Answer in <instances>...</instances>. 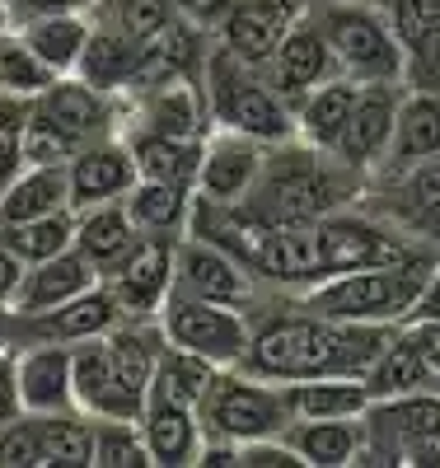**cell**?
Returning <instances> with one entry per match:
<instances>
[{
    "label": "cell",
    "mask_w": 440,
    "mask_h": 468,
    "mask_svg": "<svg viewBox=\"0 0 440 468\" xmlns=\"http://www.w3.org/2000/svg\"><path fill=\"white\" fill-rule=\"evenodd\" d=\"M393 328L380 324H342L324 319L314 309L300 304V295L286 309L253 319V337L244 351V370L291 384V379H314V375H356L366 379L370 366L380 361V351Z\"/></svg>",
    "instance_id": "6da1fadb"
},
{
    "label": "cell",
    "mask_w": 440,
    "mask_h": 468,
    "mask_svg": "<svg viewBox=\"0 0 440 468\" xmlns=\"http://www.w3.org/2000/svg\"><path fill=\"white\" fill-rule=\"evenodd\" d=\"M366 187L370 178L361 169H351L324 145H309L305 136H291L282 145H267L263 174L249 192L244 211L276 225H309L338 207L361 202Z\"/></svg>",
    "instance_id": "7a4b0ae2"
},
{
    "label": "cell",
    "mask_w": 440,
    "mask_h": 468,
    "mask_svg": "<svg viewBox=\"0 0 440 468\" xmlns=\"http://www.w3.org/2000/svg\"><path fill=\"white\" fill-rule=\"evenodd\" d=\"M440 258L426 262H393V267H361V271H342L328 277L300 295L305 309L324 319H342V324H380V328H398L417 314V300L431 282Z\"/></svg>",
    "instance_id": "3957f363"
},
{
    "label": "cell",
    "mask_w": 440,
    "mask_h": 468,
    "mask_svg": "<svg viewBox=\"0 0 440 468\" xmlns=\"http://www.w3.org/2000/svg\"><path fill=\"white\" fill-rule=\"evenodd\" d=\"M202 94H207V112L211 127H230L258 136L267 145H282L291 136H300L295 127V108L272 90L267 70L249 66L244 57H234L230 48H211L207 66H202Z\"/></svg>",
    "instance_id": "277c9868"
},
{
    "label": "cell",
    "mask_w": 440,
    "mask_h": 468,
    "mask_svg": "<svg viewBox=\"0 0 440 468\" xmlns=\"http://www.w3.org/2000/svg\"><path fill=\"white\" fill-rule=\"evenodd\" d=\"M314 253H318V282L342 277L361 267H393V262H426L440 258V249H426L393 229L384 216H375L366 202L338 207L314 220Z\"/></svg>",
    "instance_id": "5b68a950"
},
{
    "label": "cell",
    "mask_w": 440,
    "mask_h": 468,
    "mask_svg": "<svg viewBox=\"0 0 440 468\" xmlns=\"http://www.w3.org/2000/svg\"><path fill=\"white\" fill-rule=\"evenodd\" d=\"M356 463H440V388L375 399L361 417Z\"/></svg>",
    "instance_id": "8992f818"
},
{
    "label": "cell",
    "mask_w": 440,
    "mask_h": 468,
    "mask_svg": "<svg viewBox=\"0 0 440 468\" xmlns=\"http://www.w3.org/2000/svg\"><path fill=\"white\" fill-rule=\"evenodd\" d=\"M328 48L351 80H403V48L370 0H309Z\"/></svg>",
    "instance_id": "52a82bcc"
},
{
    "label": "cell",
    "mask_w": 440,
    "mask_h": 468,
    "mask_svg": "<svg viewBox=\"0 0 440 468\" xmlns=\"http://www.w3.org/2000/svg\"><path fill=\"white\" fill-rule=\"evenodd\" d=\"M202 426L230 441H263V436H282L291 426V403H286V384L263 379L244 366H220L211 379L207 399H202Z\"/></svg>",
    "instance_id": "ba28073f"
},
{
    "label": "cell",
    "mask_w": 440,
    "mask_h": 468,
    "mask_svg": "<svg viewBox=\"0 0 440 468\" xmlns=\"http://www.w3.org/2000/svg\"><path fill=\"white\" fill-rule=\"evenodd\" d=\"M159 328H165V337L174 346L197 351V356H207L211 366H239L249 351V337H253L249 309L202 300V295H188V291L169 295L165 314H159Z\"/></svg>",
    "instance_id": "9c48e42d"
},
{
    "label": "cell",
    "mask_w": 440,
    "mask_h": 468,
    "mask_svg": "<svg viewBox=\"0 0 440 468\" xmlns=\"http://www.w3.org/2000/svg\"><path fill=\"white\" fill-rule=\"evenodd\" d=\"M361 202L393 229H403L408 239L440 249V154L393 174H375Z\"/></svg>",
    "instance_id": "30bf717a"
},
{
    "label": "cell",
    "mask_w": 440,
    "mask_h": 468,
    "mask_svg": "<svg viewBox=\"0 0 440 468\" xmlns=\"http://www.w3.org/2000/svg\"><path fill=\"white\" fill-rule=\"evenodd\" d=\"M174 291L202 295V300H220V304H239L253 309L263 300V282L253 277V267L230 253L225 244H216L211 234L188 229L178 239V267H174Z\"/></svg>",
    "instance_id": "8fae6325"
},
{
    "label": "cell",
    "mask_w": 440,
    "mask_h": 468,
    "mask_svg": "<svg viewBox=\"0 0 440 468\" xmlns=\"http://www.w3.org/2000/svg\"><path fill=\"white\" fill-rule=\"evenodd\" d=\"M174 267H178V239L141 234V244L108 271V291L123 304V319H159L174 295Z\"/></svg>",
    "instance_id": "7c38bea8"
},
{
    "label": "cell",
    "mask_w": 440,
    "mask_h": 468,
    "mask_svg": "<svg viewBox=\"0 0 440 468\" xmlns=\"http://www.w3.org/2000/svg\"><path fill=\"white\" fill-rule=\"evenodd\" d=\"M263 70H267L272 90L282 94L291 108H300L318 85H328V80H338V75H342V66H338V57L328 48V37H324V28H318V19H314V5L291 24V33L282 37V48L272 52V61Z\"/></svg>",
    "instance_id": "4fadbf2b"
},
{
    "label": "cell",
    "mask_w": 440,
    "mask_h": 468,
    "mask_svg": "<svg viewBox=\"0 0 440 468\" xmlns=\"http://www.w3.org/2000/svg\"><path fill=\"white\" fill-rule=\"evenodd\" d=\"M123 324V304L108 291V282H99L94 291L75 295L48 314H10V346H28V342H61L75 346L85 337H103Z\"/></svg>",
    "instance_id": "5bb4252c"
},
{
    "label": "cell",
    "mask_w": 440,
    "mask_h": 468,
    "mask_svg": "<svg viewBox=\"0 0 440 468\" xmlns=\"http://www.w3.org/2000/svg\"><path fill=\"white\" fill-rule=\"evenodd\" d=\"M267 160V141L211 127L207 132V154H202V174H197V202H216V207H244L249 192L263 174Z\"/></svg>",
    "instance_id": "9a60e30c"
},
{
    "label": "cell",
    "mask_w": 440,
    "mask_h": 468,
    "mask_svg": "<svg viewBox=\"0 0 440 468\" xmlns=\"http://www.w3.org/2000/svg\"><path fill=\"white\" fill-rule=\"evenodd\" d=\"M33 112L48 117L52 127H61L75 145H90L103 136H117V117H123V99L94 90L80 75H57V80L33 99Z\"/></svg>",
    "instance_id": "2e32d148"
},
{
    "label": "cell",
    "mask_w": 440,
    "mask_h": 468,
    "mask_svg": "<svg viewBox=\"0 0 440 468\" xmlns=\"http://www.w3.org/2000/svg\"><path fill=\"white\" fill-rule=\"evenodd\" d=\"M403 90H408L403 80H366L361 85V99H356L347 127L333 145L338 160H347L351 169L375 178V169L384 165L389 136H393V117H398V103H403Z\"/></svg>",
    "instance_id": "e0dca14e"
},
{
    "label": "cell",
    "mask_w": 440,
    "mask_h": 468,
    "mask_svg": "<svg viewBox=\"0 0 440 468\" xmlns=\"http://www.w3.org/2000/svg\"><path fill=\"white\" fill-rule=\"evenodd\" d=\"M403 48V85L440 90V0H370Z\"/></svg>",
    "instance_id": "ac0fdd59"
},
{
    "label": "cell",
    "mask_w": 440,
    "mask_h": 468,
    "mask_svg": "<svg viewBox=\"0 0 440 468\" xmlns=\"http://www.w3.org/2000/svg\"><path fill=\"white\" fill-rule=\"evenodd\" d=\"M70 169V197H75V211L85 207H103V202H123L127 192L141 183V169H136V154L127 145V136H103V141H90L75 150V160L66 165Z\"/></svg>",
    "instance_id": "d6986e66"
},
{
    "label": "cell",
    "mask_w": 440,
    "mask_h": 468,
    "mask_svg": "<svg viewBox=\"0 0 440 468\" xmlns=\"http://www.w3.org/2000/svg\"><path fill=\"white\" fill-rule=\"evenodd\" d=\"M305 10L309 0H234L230 19L216 28V43L230 48L234 57H244L249 66H267Z\"/></svg>",
    "instance_id": "ffe728a7"
},
{
    "label": "cell",
    "mask_w": 440,
    "mask_h": 468,
    "mask_svg": "<svg viewBox=\"0 0 440 468\" xmlns=\"http://www.w3.org/2000/svg\"><path fill=\"white\" fill-rule=\"evenodd\" d=\"M99 282H103V271L70 244L66 253L43 258V262H33L24 271V286H19V295L10 304V314H48V309H57V304H66L75 295L94 291Z\"/></svg>",
    "instance_id": "44dd1931"
},
{
    "label": "cell",
    "mask_w": 440,
    "mask_h": 468,
    "mask_svg": "<svg viewBox=\"0 0 440 468\" xmlns=\"http://www.w3.org/2000/svg\"><path fill=\"white\" fill-rule=\"evenodd\" d=\"M19 351V388H24V408L48 417V412H70L80 408L75 399V356L61 342H28Z\"/></svg>",
    "instance_id": "7402d4cb"
},
{
    "label": "cell",
    "mask_w": 440,
    "mask_h": 468,
    "mask_svg": "<svg viewBox=\"0 0 440 468\" xmlns=\"http://www.w3.org/2000/svg\"><path fill=\"white\" fill-rule=\"evenodd\" d=\"M70 356H75V399L90 417H141V403L123 388V379H117L108 333L75 342Z\"/></svg>",
    "instance_id": "603a6c76"
},
{
    "label": "cell",
    "mask_w": 440,
    "mask_h": 468,
    "mask_svg": "<svg viewBox=\"0 0 440 468\" xmlns=\"http://www.w3.org/2000/svg\"><path fill=\"white\" fill-rule=\"evenodd\" d=\"M440 154V90H403L393 117V136L384 150V165L375 174H393Z\"/></svg>",
    "instance_id": "cb8c5ba5"
},
{
    "label": "cell",
    "mask_w": 440,
    "mask_h": 468,
    "mask_svg": "<svg viewBox=\"0 0 440 468\" xmlns=\"http://www.w3.org/2000/svg\"><path fill=\"white\" fill-rule=\"evenodd\" d=\"M375 399H393V394H417V388H440L435 379V361L422 342V333L413 324H398L380 351V361L366 375Z\"/></svg>",
    "instance_id": "d4e9b609"
},
{
    "label": "cell",
    "mask_w": 440,
    "mask_h": 468,
    "mask_svg": "<svg viewBox=\"0 0 440 468\" xmlns=\"http://www.w3.org/2000/svg\"><path fill=\"white\" fill-rule=\"evenodd\" d=\"M141 431L150 441V454L155 463H197V450H202V412L188 408V403H174L165 394H150L145 408H141Z\"/></svg>",
    "instance_id": "484cf974"
},
{
    "label": "cell",
    "mask_w": 440,
    "mask_h": 468,
    "mask_svg": "<svg viewBox=\"0 0 440 468\" xmlns=\"http://www.w3.org/2000/svg\"><path fill=\"white\" fill-rule=\"evenodd\" d=\"M141 244V229L127 211V202H103V207H85L75 211V249L85 253L103 277L123 262L132 249Z\"/></svg>",
    "instance_id": "4316f807"
},
{
    "label": "cell",
    "mask_w": 440,
    "mask_h": 468,
    "mask_svg": "<svg viewBox=\"0 0 440 468\" xmlns=\"http://www.w3.org/2000/svg\"><path fill=\"white\" fill-rule=\"evenodd\" d=\"M141 178H159V183H178L197 192V174H202V154H207V136H165V132H123Z\"/></svg>",
    "instance_id": "83f0119b"
},
{
    "label": "cell",
    "mask_w": 440,
    "mask_h": 468,
    "mask_svg": "<svg viewBox=\"0 0 440 468\" xmlns=\"http://www.w3.org/2000/svg\"><path fill=\"white\" fill-rule=\"evenodd\" d=\"M57 211H75L66 165H28L0 192V225H19V220H38V216H57Z\"/></svg>",
    "instance_id": "f1b7e54d"
},
{
    "label": "cell",
    "mask_w": 440,
    "mask_h": 468,
    "mask_svg": "<svg viewBox=\"0 0 440 468\" xmlns=\"http://www.w3.org/2000/svg\"><path fill=\"white\" fill-rule=\"evenodd\" d=\"M136 70H141V48L132 43V37H123L117 28H108L103 19H94L85 57H80L75 75H80V80H90L94 90L123 99L136 85Z\"/></svg>",
    "instance_id": "f546056e"
},
{
    "label": "cell",
    "mask_w": 440,
    "mask_h": 468,
    "mask_svg": "<svg viewBox=\"0 0 440 468\" xmlns=\"http://www.w3.org/2000/svg\"><path fill=\"white\" fill-rule=\"evenodd\" d=\"M282 436L305 468H347L361 454V417H295Z\"/></svg>",
    "instance_id": "4dcf8cb0"
},
{
    "label": "cell",
    "mask_w": 440,
    "mask_h": 468,
    "mask_svg": "<svg viewBox=\"0 0 440 468\" xmlns=\"http://www.w3.org/2000/svg\"><path fill=\"white\" fill-rule=\"evenodd\" d=\"M127 211L136 220L141 234H159V239H183L192 229V211H197V192L178 187V183H159V178H141L127 192Z\"/></svg>",
    "instance_id": "1f68e13d"
},
{
    "label": "cell",
    "mask_w": 440,
    "mask_h": 468,
    "mask_svg": "<svg viewBox=\"0 0 440 468\" xmlns=\"http://www.w3.org/2000/svg\"><path fill=\"white\" fill-rule=\"evenodd\" d=\"M286 403H291V421L295 417H366L375 394L356 375H314V379L286 384Z\"/></svg>",
    "instance_id": "d6a6232c"
},
{
    "label": "cell",
    "mask_w": 440,
    "mask_h": 468,
    "mask_svg": "<svg viewBox=\"0 0 440 468\" xmlns=\"http://www.w3.org/2000/svg\"><path fill=\"white\" fill-rule=\"evenodd\" d=\"M15 24L24 28L28 48L57 75H75L80 57H85V43H90L94 15H28V19H15Z\"/></svg>",
    "instance_id": "836d02e7"
},
{
    "label": "cell",
    "mask_w": 440,
    "mask_h": 468,
    "mask_svg": "<svg viewBox=\"0 0 440 468\" xmlns=\"http://www.w3.org/2000/svg\"><path fill=\"white\" fill-rule=\"evenodd\" d=\"M361 85H366V80H351V75H338V80L318 85V90L295 108L300 136H305L309 145L333 150L338 136H342V127H347V117H351V108H356V99H361Z\"/></svg>",
    "instance_id": "e575fe53"
},
{
    "label": "cell",
    "mask_w": 440,
    "mask_h": 468,
    "mask_svg": "<svg viewBox=\"0 0 440 468\" xmlns=\"http://www.w3.org/2000/svg\"><path fill=\"white\" fill-rule=\"evenodd\" d=\"M52 80H57V70L28 48L24 28L10 15H0V94L5 99H38Z\"/></svg>",
    "instance_id": "d590c367"
},
{
    "label": "cell",
    "mask_w": 440,
    "mask_h": 468,
    "mask_svg": "<svg viewBox=\"0 0 440 468\" xmlns=\"http://www.w3.org/2000/svg\"><path fill=\"white\" fill-rule=\"evenodd\" d=\"M220 375V366H211L207 356H197L188 346H174L165 342L159 351V366H155V379H150V394H165L174 403H188V408H202L211 379Z\"/></svg>",
    "instance_id": "8d00e7d4"
},
{
    "label": "cell",
    "mask_w": 440,
    "mask_h": 468,
    "mask_svg": "<svg viewBox=\"0 0 440 468\" xmlns=\"http://www.w3.org/2000/svg\"><path fill=\"white\" fill-rule=\"evenodd\" d=\"M38 441H43V463L85 468V463H94V417L85 408L48 412V417H38Z\"/></svg>",
    "instance_id": "74e56055"
},
{
    "label": "cell",
    "mask_w": 440,
    "mask_h": 468,
    "mask_svg": "<svg viewBox=\"0 0 440 468\" xmlns=\"http://www.w3.org/2000/svg\"><path fill=\"white\" fill-rule=\"evenodd\" d=\"M94 19H103L108 28L132 37L136 48H145L169 24H178V10H174V0H99Z\"/></svg>",
    "instance_id": "f35d334b"
},
{
    "label": "cell",
    "mask_w": 440,
    "mask_h": 468,
    "mask_svg": "<svg viewBox=\"0 0 440 468\" xmlns=\"http://www.w3.org/2000/svg\"><path fill=\"white\" fill-rule=\"evenodd\" d=\"M0 239H5L28 267L57 258L75 244V211H57V216H38V220H19V225H0Z\"/></svg>",
    "instance_id": "ab89813d"
},
{
    "label": "cell",
    "mask_w": 440,
    "mask_h": 468,
    "mask_svg": "<svg viewBox=\"0 0 440 468\" xmlns=\"http://www.w3.org/2000/svg\"><path fill=\"white\" fill-rule=\"evenodd\" d=\"M94 463L99 468H150V441L141 417H94Z\"/></svg>",
    "instance_id": "60d3db41"
},
{
    "label": "cell",
    "mask_w": 440,
    "mask_h": 468,
    "mask_svg": "<svg viewBox=\"0 0 440 468\" xmlns=\"http://www.w3.org/2000/svg\"><path fill=\"white\" fill-rule=\"evenodd\" d=\"M28 103L33 99H5V94H0V192H5L28 169V154H24Z\"/></svg>",
    "instance_id": "b9f144b4"
},
{
    "label": "cell",
    "mask_w": 440,
    "mask_h": 468,
    "mask_svg": "<svg viewBox=\"0 0 440 468\" xmlns=\"http://www.w3.org/2000/svg\"><path fill=\"white\" fill-rule=\"evenodd\" d=\"M75 141L52 127L48 117H38L33 103H28V122H24V154H28V165H70L75 160Z\"/></svg>",
    "instance_id": "7bdbcfd3"
},
{
    "label": "cell",
    "mask_w": 440,
    "mask_h": 468,
    "mask_svg": "<svg viewBox=\"0 0 440 468\" xmlns=\"http://www.w3.org/2000/svg\"><path fill=\"white\" fill-rule=\"evenodd\" d=\"M0 463L5 468H38L43 463V441H38V417L33 412L0 426Z\"/></svg>",
    "instance_id": "ee69618b"
},
{
    "label": "cell",
    "mask_w": 440,
    "mask_h": 468,
    "mask_svg": "<svg viewBox=\"0 0 440 468\" xmlns=\"http://www.w3.org/2000/svg\"><path fill=\"white\" fill-rule=\"evenodd\" d=\"M24 388H19V351L15 346H0V426L24 417Z\"/></svg>",
    "instance_id": "f6af8a7d"
},
{
    "label": "cell",
    "mask_w": 440,
    "mask_h": 468,
    "mask_svg": "<svg viewBox=\"0 0 440 468\" xmlns=\"http://www.w3.org/2000/svg\"><path fill=\"white\" fill-rule=\"evenodd\" d=\"M174 10H178V19L207 28V33L216 37V28H220V24L230 19V10H234V0H174Z\"/></svg>",
    "instance_id": "bcb514c9"
},
{
    "label": "cell",
    "mask_w": 440,
    "mask_h": 468,
    "mask_svg": "<svg viewBox=\"0 0 440 468\" xmlns=\"http://www.w3.org/2000/svg\"><path fill=\"white\" fill-rule=\"evenodd\" d=\"M99 0H15L10 19H28V15H94Z\"/></svg>",
    "instance_id": "7dc6e473"
},
{
    "label": "cell",
    "mask_w": 440,
    "mask_h": 468,
    "mask_svg": "<svg viewBox=\"0 0 440 468\" xmlns=\"http://www.w3.org/2000/svg\"><path fill=\"white\" fill-rule=\"evenodd\" d=\"M24 271H28V262L5 239H0V304H15V295L24 286Z\"/></svg>",
    "instance_id": "c3c4849f"
},
{
    "label": "cell",
    "mask_w": 440,
    "mask_h": 468,
    "mask_svg": "<svg viewBox=\"0 0 440 468\" xmlns=\"http://www.w3.org/2000/svg\"><path fill=\"white\" fill-rule=\"evenodd\" d=\"M413 319H435L440 324V262H435V271H431V282H426V291H422V300H417V314Z\"/></svg>",
    "instance_id": "681fc988"
},
{
    "label": "cell",
    "mask_w": 440,
    "mask_h": 468,
    "mask_svg": "<svg viewBox=\"0 0 440 468\" xmlns=\"http://www.w3.org/2000/svg\"><path fill=\"white\" fill-rule=\"evenodd\" d=\"M0 346H10V304H0Z\"/></svg>",
    "instance_id": "f907efd6"
},
{
    "label": "cell",
    "mask_w": 440,
    "mask_h": 468,
    "mask_svg": "<svg viewBox=\"0 0 440 468\" xmlns=\"http://www.w3.org/2000/svg\"><path fill=\"white\" fill-rule=\"evenodd\" d=\"M15 10V0H0V15H10Z\"/></svg>",
    "instance_id": "816d5d0a"
},
{
    "label": "cell",
    "mask_w": 440,
    "mask_h": 468,
    "mask_svg": "<svg viewBox=\"0 0 440 468\" xmlns=\"http://www.w3.org/2000/svg\"><path fill=\"white\" fill-rule=\"evenodd\" d=\"M431 361H435V379H440V351H435V356H431Z\"/></svg>",
    "instance_id": "f5cc1de1"
}]
</instances>
